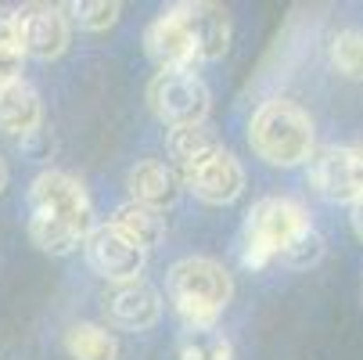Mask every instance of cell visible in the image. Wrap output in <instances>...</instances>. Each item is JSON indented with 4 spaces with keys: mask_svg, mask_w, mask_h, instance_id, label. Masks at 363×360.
Returning a JSON list of instances; mask_svg holds the SVG:
<instances>
[{
    "mask_svg": "<svg viewBox=\"0 0 363 360\" xmlns=\"http://www.w3.org/2000/svg\"><path fill=\"white\" fill-rule=\"evenodd\" d=\"M180 180H184L187 191H194V198L209 202V205H230L245 191V170L227 148L220 156H213L209 163H201L198 170L184 173Z\"/></svg>",
    "mask_w": 363,
    "mask_h": 360,
    "instance_id": "obj_11",
    "label": "cell"
},
{
    "mask_svg": "<svg viewBox=\"0 0 363 360\" xmlns=\"http://www.w3.org/2000/svg\"><path fill=\"white\" fill-rule=\"evenodd\" d=\"M324 260V238L309 227V231H302L288 249H284V256H281V263L284 267H291V271H309V267H317Z\"/></svg>",
    "mask_w": 363,
    "mask_h": 360,
    "instance_id": "obj_22",
    "label": "cell"
},
{
    "mask_svg": "<svg viewBox=\"0 0 363 360\" xmlns=\"http://www.w3.org/2000/svg\"><path fill=\"white\" fill-rule=\"evenodd\" d=\"M22 58H26V43L18 29V15L0 11V87L22 80Z\"/></svg>",
    "mask_w": 363,
    "mask_h": 360,
    "instance_id": "obj_20",
    "label": "cell"
},
{
    "mask_svg": "<svg viewBox=\"0 0 363 360\" xmlns=\"http://www.w3.org/2000/svg\"><path fill=\"white\" fill-rule=\"evenodd\" d=\"M126 187H130V202L151 205V209H169L184 191V180L169 163L144 159L126 173Z\"/></svg>",
    "mask_w": 363,
    "mask_h": 360,
    "instance_id": "obj_13",
    "label": "cell"
},
{
    "mask_svg": "<svg viewBox=\"0 0 363 360\" xmlns=\"http://www.w3.org/2000/svg\"><path fill=\"white\" fill-rule=\"evenodd\" d=\"M356 151H359V159H363V144H356Z\"/></svg>",
    "mask_w": 363,
    "mask_h": 360,
    "instance_id": "obj_25",
    "label": "cell"
},
{
    "mask_svg": "<svg viewBox=\"0 0 363 360\" xmlns=\"http://www.w3.org/2000/svg\"><path fill=\"white\" fill-rule=\"evenodd\" d=\"M94 205L86 187L62 170H43L29 184V238L47 256L76 252L94 231Z\"/></svg>",
    "mask_w": 363,
    "mask_h": 360,
    "instance_id": "obj_1",
    "label": "cell"
},
{
    "mask_svg": "<svg viewBox=\"0 0 363 360\" xmlns=\"http://www.w3.org/2000/svg\"><path fill=\"white\" fill-rule=\"evenodd\" d=\"M180 15L198 43V55L201 62H216L227 55L230 47V15L227 8L220 4H209V0H187V4H180Z\"/></svg>",
    "mask_w": 363,
    "mask_h": 360,
    "instance_id": "obj_12",
    "label": "cell"
},
{
    "mask_svg": "<svg viewBox=\"0 0 363 360\" xmlns=\"http://www.w3.org/2000/svg\"><path fill=\"white\" fill-rule=\"evenodd\" d=\"M306 180L324 202L335 205H352L363 198V159L356 148L342 144H324L313 151L306 170Z\"/></svg>",
    "mask_w": 363,
    "mask_h": 360,
    "instance_id": "obj_7",
    "label": "cell"
},
{
    "mask_svg": "<svg viewBox=\"0 0 363 360\" xmlns=\"http://www.w3.org/2000/svg\"><path fill=\"white\" fill-rule=\"evenodd\" d=\"M177 360H234V349L216 328H187L177 342Z\"/></svg>",
    "mask_w": 363,
    "mask_h": 360,
    "instance_id": "obj_18",
    "label": "cell"
},
{
    "mask_svg": "<svg viewBox=\"0 0 363 360\" xmlns=\"http://www.w3.org/2000/svg\"><path fill=\"white\" fill-rule=\"evenodd\" d=\"M116 227H123L130 238H137L147 252L166 238V217L162 209H151V205H140V202H123L116 217H112Z\"/></svg>",
    "mask_w": 363,
    "mask_h": 360,
    "instance_id": "obj_16",
    "label": "cell"
},
{
    "mask_svg": "<svg viewBox=\"0 0 363 360\" xmlns=\"http://www.w3.org/2000/svg\"><path fill=\"white\" fill-rule=\"evenodd\" d=\"M331 69L352 83H363V29H342L328 43Z\"/></svg>",
    "mask_w": 363,
    "mask_h": 360,
    "instance_id": "obj_19",
    "label": "cell"
},
{
    "mask_svg": "<svg viewBox=\"0 0 363 360\" xmlns=\"http://www.w3.org/2000/svg\"><path fill=\"white\" fill-rule=\"evenodd\" d=\"M144 47H147V55L159 62L162 72H194V65L201 62L198 43H194V36H191V29L180 15V4L166 8L147 26Z\"/></svg>",
    "mask_w": 363,
    "mask_h": 360,
    "instance_id": "obj_8",
    "label": "cell"
},
{
    "mask_svg": "<svg viewBox=\"0 0 363 360\" xmlns=\"http://www.w3.org/2000/svg\"><path fill=\"white\" fill-rule=\"evenodd\" d=\"M147 105L169 130L201 126L209 119L213 94L198 72H159L147 87Z\"/></svg>",
    "mask_w": 363,
    "mask_h": 360,
    "instance_id": "obj_5",
    "label": "cell"
},
{
    "mask_svg": "<svg viewBox=\"0 0 363 360\" xmlns=\"http://www.w3.org/2000/svg\"><path fill=\"white\" fill-rule=\"evenodd\" d=\"M309 231V217L291 198H259L241 227V263L263 271L267 263L281 260L284 249Z\"/></svg>",
    "mask_w": 363,
    "mask_h": 360,
    "instance_id": "obj_4",
    "label": "cell"
},
{
    "mask_svg": "<svg viewBox=\"0 0 363 360\" xmlns=\"http://www.w3.org/2000/svg\"><path fill=\"white\" fill-rule=\"evenodd\" d=\"M166 151H169V166L184 177V173L198 170L201 163H209L213 156H220V151H223V141L216 137V130H213L209 123H201V126L169 130Z\"/></svg>",
    "mask_w": 363,
    "mask_h": 360,
    "instance_id": "obj_15",
    "label": "cell"
},
{
    "mask_svg": "<svg viewBox=\"0 0 363 360\" xmlns=\"http://www.w3.org/2000/svg\"><path fill=\"white\" fill-rule=\"evenodd\" d=\"M43 126V101L40 94L26 83H4L0 87V133L8 137H33Z\"/></svg>",
    "mask_w": 363,
    "mask_h": 360,
    "instance_id": "obj_14",
    "label": "cell"
},
{
    "mask_svg": "<svg viewBox=\"0 0 363 360\" xmlns=\"http://www.w3.org/2000/svg\"><path fill=\"white\" fill-rule=\"evenodd\" d=\"M18 15V29H22V43H26V55L50 62V58H62L65 47H69V18L65 8L58 4H26Z\"/></svg>",
    "mask_w": 363,
    "mask_h": 360,
    "instance_id": "obj_9",
    "label": "cell"
},
{
    "mask_svg": "<svg viewBox=\"0 0 363 360\" xmlns=\"http://www.w3.org/2000/svg\"><path fill=\"white\" fill-rule=\"evenodd\" d=\"M349 224H352V231H356V238L363 241V198L349 205Z\"/></svg>",
    "mask_w": 363,
    "mask_h": 360,
    "instance_id": "obj_23",
    "label": "cell"
},
{
    "mask_svg": "<svg viewBox=\"0 0 363 360\" xmlns=\"http://www.w3.org/2000/svg\"><path fill=\"white\" fill-rule=\"evenodd\" d=\"M4 187H8V163L0 159V195H4Z\"/></svg>",
    "mask_w": 363,
    "mask_h": 360,
    "instance_id": "obj_24",
    "label": "cell"
},
{
    "mask_svg": "<svg viewBox=\"0 0 363 360\" xmlns=\"http://www.w3.org/2000/svg\"><path fill=\"white\" fill-rule=\"evenodd\" d=\"M248 148L267 166H298L313 159V119L288 97L263 101L248 119Z\"/></svg>",
    "mask_w": 363,
    "mask_h": 360,
    "instance_id": "obj_2",
    "label": "cell"
},
{
    "mask_svg": "<svg viewBox=\"0 0 363 360\" xmlns=\"http://www.w3.org/2000/svg\"><path fill=\"white\" fill-rule=\"evenodd\" d=\"M69 15H72V22L79 26V29H86V33H105L108 26H116L119 22V4L116 0H79V4H69L65 8Z\"/></svg>",
    "mask_w": 363,
    "mask_h": 360,
    "instance_id": "obj_21",
    "label": "cell"
},
{
    "mask_svg": "<svg viewBox=\"0 0 363 360\" xmlns=\"http://www.w3.org/2000/svg\"><path fill=\"white\" fill-rule=\"evenodd\" d=\"M83 252H86L90 271L101 274L108 285L140 281L144 263H147V249H144L137 238H130L123 227H116L112 220H108V224H97V227L86 234Z\"/></svg>",
    "mask_w": 363,
    "mask_h": 360,
    "instance_id": "obj_6",
    "label": "cell"
},
{
    "mask_svg": "<svg viewBox=\"0 0 363 360\" xmlns=\"http://www.w3.org/2000/svg\"><path fill=\"white\" fill-rule=\"evenodd\" d=\"M166 292L187 328H216V317L227 310L234 295V281L220 260L187 256V260L169 267Z\"/></svg>",
    "mask_w": 363,
    "mask_h": 360,
    "instance_id": "obj_3",
    "label": "cell"
},
{
    "mask_svg": "<svg viewBox=\"0 0 363 360\" xmlns=\"http://www.w3.org/2000/svg\"><path fill=\"white\" fill-rule=\"evenodd\" d=\"M105 317H108V324H116L123 332H147L162 317V299L144 278L112 285L105 292Z\"/></svg>",
    "mask_w": 363,
    "mask_h": 360,
    "instance_id": "obj_10",
    "label": "cell"
},
{
    "mask_svg": "<svg viewBox=\"0 0 363 360\" xmlns=\"http://www.w3.org/2000/svg\"><path fill=\"white\" fill-rule=\"evenodd\" d=\"M65 349L72 360H116L119 342L101 324H72L65 332Z\"/></svg>",
    "mask_w": 363,
    "mask_h": 360,
    "instance_id": "obj_17",
    "label": "cell"
}]
</instances>
